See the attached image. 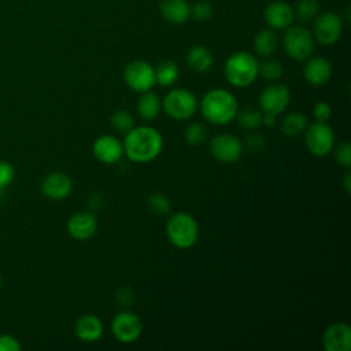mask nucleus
Returning a JSON list of instances; mask_svg holds the SVG:
<instances>
[{
  "mask_svg": "<svg viewBox=\"0 0 351 351\" xmlns=\"http://www.w3.org/2000/svg\"><path fill=\"white\" fill-rule=\"evenodd\" d=\"M123 155L134 163H148L156 159L163 149V137L152 126H133L122 141Z\"/></svg>",
  "mask_w": 351,
  "mask_h": 351,
  "instance_id": "f257e3e1",
  "label": "nucleus"
},
{
  "mask_svg": "<svg viewBox=\"0 0 351 351\" xmlns=\"http://www.w3.org/2000/svg\"><path fill=\"white\" fill-rule=\"evenodd\" d=\"M199 110L208 123L223 126L234 121L239 111V103L230 90L213 88L200 99Z\"/></svg>",
  "mask_w": 351,
  "mask_h": 351,
  "instance_id": "f03ea898",
  "label": "nucleus"
},
{
  "mask_svg": "<svg viewBox=\"0 0 351 351\" xmlns=\"http://www.w3.org/2000/svg\"><path fill=\"white\" fill-rule=\"evenodd\" d=\"M223 74L232 86L247 88L252 85L259 75V62L250 52H236L226 59Z\"/></svg>",
  "mask_w": 351,
  "mask_h": 351,
  "instance_id": "7ed1b4c3",
  "label": "nucleus"
},
{
  "mask_svg": "<svg viewBox=\"0 0 351 351\" xmlns=\"http://www.w3.org/2000/svg\"><path fill=\"white\" fill-rule=\"evenodd\" d=\"M166 236L174 247L180 250H188L193 247L199 239L197 221L191 214L178 211L167 219Z\"/></svg>",
  "mask_w": 351,
  "mask_h": 351,
  "instance_id": "20e7f679",
  "label": "nucleus"
},
{
  "mask_svg": "<svg viewBox=\"0 0 351 351\" xmlns=\"http://www.w3.org/2000/svg\"><path fill=\"white\" fill-rule=\"evenodd\" d=\"M199 108L196 96L185 88H174L162 99V110L167 117L176 121H186L192 118Z\"/></svg>",
  "mask_w": 351,
  "mask_h": 351,
  "instance_id": "39448f33",
  "label": "nucleus"
},
{
  "mask_svg": "<svg viewBox=\"0 0 351 351\" xmlns=\"http://www.w3.org/2000/svg\"><path fill=\"white\" fill-rule=\"evenodd\" d=\"M314 37L303 26H288L282 34L281 44L284 52L293 60H306L314 51Z\"/></svg>",
  "mask_w": 351,
  "mask_h": 351,
  "instance_id": "423d86ee",
  "label": "nucleus"
},
{
  "mask_svg": "<svg viewBox=\"0 0 351 351\" xmlns=\"http://www.w3.org/2000/svg\"><path fill=\"white\" fill-rule=\"evenodd\" d=\"M304 144L311 155L322 158L332 152L335 141L333 129L328 125V122L314 121L307 125L304 133Z\"/></svg>",
  "mask_w": 351,
  "mask_h": 351,
  "instance_id": "0eeeda50",
  "label": "nucleus"
},
{
  "mask_svg": "<svg viewBox=\"0 0 351 351\" xmlns=\"http://www.w3.org/2000/svg\"><path fill=\"white\" fill-rule=\"evenodd\" d=\"M123 80L128 88L137 93L151 90L156 84L154 67L148 62L141 59L132 60L125 66Z\"/></svg>",
  "mask_w": 351,
  "mask_h": 351,
  "instance_id": "6e6552de",
  "label": "nucleus"
},
{
  "mask_svg": "<svg viewBox=\"0 0 351 351\" xmlns=\"http://www.w3.org/2000/svg\"><path fill=\"white\" fill-rule=\"evenodd\" d=\"M111 332L119 343L132 344L138 340L143 333L141 318L130 310H122L114 315L111 321Z\"/></svg>",
  "mask_w": 351,
  "mask_h": 351,
  "instance_id": "1a4fd4ad",
  "label": "nucleus"
},
{
  "mask_svg": "<svg viewBox=\"0 0 351 351\" xmlns=\"http://www.w3.org/2000/svg\"><path fill=\"white\" fill-rule=\"evenodd\" d=\"M210 152L221 163H234L243 155V143L230 133H218L210 140Z\"/></svg>",
  "mask_w": 351,
  "mask_h": 351,
  "instance_id": "9d476101",
  "label": "nucleus"
},
{
  "mask_svg": "<svg viewBox=\"0 0 351 351\" xmlns=\"http://www.w3.org/2000/svg\"><path fill=\"white\" fill-rule=\"evenodd\" d=\"M258 103L262 112L280 115L288 108L291 103V92L287 85L271 84L261 92Z\"/></svg>",
  "mask_w": 351,
  "mask_h": 351,
  "instance_id": "9b49d317",
  "label": "nucleus"
},
{
  "mask_svg": "<svg viewBox=\"0 0 351 351\" xmlns=\"http://www.w3.org/2000/svg\"><path fill=\"white\" fill-rule=\"evenodd\" d=\"M343 32L341 18L336 12H324L318 15L313 26V37L322 45L335 44Z\"/></svg>",
  "mask_w": 351,
  "mask_h": 351,
  "instance_id": "f8f14e48",
  "label": "nucleus"
},
{
  "mask_svg": "<svg viewBox=\"0 0 351 351\" xmlns=\"http://www.w3.org/2000/svg\"><path fill=\"white\" fill-rule=\"evenodd\" d=\"M92 152L104 165H114L123 156L122 141L112 134H103L93 141Z\"/></svg>",
  "mask_w": 351,
  "mask_h": 351,
  "instance_id": "ddd939ff",
  "label": "nucleus"
},
{
  "mask_svg": "<svg viewBox=\"0 0 351 351\" xmlns=\"http://www.w3.org/2000/svg\"><path fill=\"white\" fill-rule=\"evenodd\" d=\"M73 191L71 178L62 171H52L41 181V192L49 200H63Z\"/></svg>",
  "mask_w": 351,
  "mask_h": 351,
  "instance_id": "4468645a",
  "label": "nucleus"
},
{
  "mask_svg": "<svg viewBox=\"0 0 351 351\" xmlns=\"http://www.w3.org/2000/svg\"><path fill=\"white\" fill-rule=\"evenodd\" d=\"M69 234L80 241L90 239L97 230V219L90 211L74 213L66 223Z\"/></svg>",
  "mask_w": 351,
  "mask_h": 351,
  "instance_id": "2eb2a0df",
  "label": "nucleus"
},
{
  "mask_svg": "<svg viewBox=\"0 0 351 351\" xmlns=\"http://www.w3.org/2000/svg\"><path fill=\"white\" fill-rule=\"evenodd\" d=\"M304 81L311 86H322L332 77V64L324 56H310L303 66Z\"/></svg>",
  "mask_w": 351,
  "mask_h": 351,
  "instance_id": "dca6fc26",
  "label": "nucleus"
},
{
  "mask_svg": "<svg viewBox=\"0 0 351 351\" xmlns=\"http://www.w3.org/2000/svg\"><path fill=\"white\" fill-rule=\"evenodd\" d=\"M325 351H348L351 348V329L344 322L328 326L322 335Z\"/></svg>",
  "mask_w": 351,
  "mask_h": 351,
  "instance_id": "f3484780",
  "label": "nucleus"
},
{
  "mask_svg": "<svg viewBox=\"0 0 351 351\" xmlns=\"http://www.w3.org/2000/svg\"><path fill=\"white\" fill-rule=\"evenodd\" d=\"M263 18L269 27L274 30H281L292 25L295 14H293V8L288 3L276 0L266 5L263 11Z\"/></svg>",
  "mask_w": 351,
  "mask_h": 351,
  "instance_id": "a211bd4d",
  "label": "nucleus"
},
{
  "mask_svg": "<svg viewBox=\"0 0 351 351\" xmlns=\"http://www.w3.org/2000/svg\"><path fill=\"white\" fill-rule=\"evenodd\" d=\"M75 336L85 343L97 341L104 332V326L101 319L95 314H84L81 315L74 325Z\"/></svg>",
  "mask_w": 351,
  "mask_h": 351,
  "instance_id": "6ab92c4d",
  "label": "nucleus"
},
{
  "mask_svg": "<svg viewBox=\"0 0 351 351\" xmlns=\"http://www.w3.org/2000/svg\"><path fill=\"white\" fill-rule=\"evenodd\" d=\"M159 11L166 21L176 25L184 23L191 18V5L186 0H162Z\"/></svg>",
  "mask_w": 351,
  "mask_h": 351,
  "instance_id": "aec40b11",
  "label": "nucleus"
},
{
  "mask_svg": "<svg viewBox=\"0 0 351 351\" xmlns=\"http://www.w3.org/2000/svg\"><path fill=\"white\" fill-rule=\"evenodd\" d=\"M136 110L141 119L154 121L162 111V99L152 89L143 92L137 100Z\"/></svg>",
  "mask_w": 351,
  "mask_h": 351,
  "instance_id": "412c9836",
  "label": "nucleus"
},
{
  "mask_svg": "<svg viewBox=\"0 0 351 351\" xmlns=\"http://www.w3.org/2000/svg\"><path fill=\"white\" fill-rule=\"evenodd\" d=\"M186 64L196 73H204L213 67L214 58L211 51L204 45H193L189 48L185 56Z\"/></svg>",
  "mask_w": 351,
  "mask_h": 351,
  "instance_id": "4be33fe9",
  "label": "nucleus"
},
{
  "mask_svg": "<svg viewBox=\"0 0 351 351\" xmlns=\"http://www.w3.org/2000/svg\"><path fill=\"white\" fill-rule=\"evenodd\" d=\"M280 45V40L274 30L271 29H263L258 32L254 37V49L258 55L263 58L271 56Z\"/></svg>",
  "mask_w": 351,
  "mask_h": 351,
  "instance_id": "5701e85b",
  "label": "nucleus"
},
{
  "mask_svg": "<svg viewBox=\"0 0 351 351\" xmlns=\"http://www.w3.org/2000/svg\"><path fill=\"white\" fill-rule=\"evenodd\" d=\"M307 118L302 112H288L282 119L280 121V129L282 134L288 137H298L302 136L307 128Z\"/></svg>",
  "mask_w": 351,
  "mask_h": 351,
  "instance_id": "b1692460",
  "label": "nucleus"
},
{
  "mask_svg": "<svg viewBox=\"0 0 351 351\" xmlns=\"http://www.w3.org/2000/svg\"><path fill=\"white\" fill-rule=\"evenodd\" d=\"M155 71V82L160 86H171L176 84L180 75V69L177 63L173 60H162L158 63V66L154 69Z\"/></svg>",
  "mask_w": 351,
  "mask_h": 351,
  "instance_id": "393cba45",
  "label": "nucleus"
},
{
  "mask_svg": "<svg viewBox=\"0 0 351 351\" xmlns=\"http://www.w3.org/2000/svg\"><path fill=\"white\" fill-rule=\"evenodd\" d=\"M262 117L263 112L259 108L244 107L241 110L239 108L234 121L245 130H256L262 125Z\"/></svg>",
  "mask_w": 351,
  "mask_h": 351,
  "instance_id": "a878e982",
  "label": "nucleus"
},
{
  "mask_svg": "<svg viewBox=\"0 0 351 351\" xmlns=\"http://www.w3.org/2000/svg\"><path fill=\"white\" fill-rule=\"evenodd\" d=\"M208 137V130L202 122H192L184 130V140L192 147L202 145Z\"/></svg>",
  "mask_w": 351,
  "mask_h": 351,
  "instance_id": "bb28decb",
  "label": "nucleus"
},
{
  "mask_svg": "<svg viewBox=\"0 0 351 351\" xmlns=\"http://www.w3.org/2000/svg\"><path fill=\"white\" fill-rule=\"evenodd\" d=\"M111 128L122 134H126L134 126V117L128 110H117L110 117Z\"/></svg>",
  "mask_w": 351,
  "mask_h": 351,
  "instance_id": "cd10ccee",
  "label": "nucleus"
},
{
  "mask_svg": "<svg viewBox=\"0 0 351 351\" xmlns=\"http://www.w3.org/2000/svg\"><path fill=\"white\" fill-rule=\"evenodd\" d=\"M259 74L269 81H278L284 74V67L280 60L269 56L259 63Z\"/></svg>",
  "mask_w": 351,
  "mask_h": 351,
  "instance_id": "c85d7f7f",
  "label": "nucleus"
},
{
  "mask_svg": "<svg viewBox=\"0 0 351 351\" xmlns=\"http://www.w3.org/2000/svg\"><path fill=\"white\" fill-rule=\"evenodd\" d=\"M147 206H148L149 211L156 215H166L171 211V202L162 192L151 193L147 200Z\"/></svg>",
  "mask_w": 351,
  "mask_h": 351,
  "instance_id": "c756f323",
  "label": "nucleus"
},
{
  "mask_svg": "<svg viewBox=\"0 0 351 351\" xmlns=\"http://www.w3.org/2000/svg\"><path fill=\"white\" fill-rule=\"evenodd\" d=\"M318 10H319L318 0H298L293 14L296 15L298 19L303 22H308L317 16Z\"/></svg>",
  "mask_w": 351,
  "mask_h": 351,
  "instance_id": "7c9ffc66",
  "label": "nucleus"
},
{
  "mask_svg": "<svg viewBox=\"0 0 351 351\" xmlns=\"http://www.w3.org/2000/svg\"><path fill=\"white\" fill-rule=\"evenodd\" d=\"M332 151H333L336 162L340 166L350 169V166H351V145H350V143L347 140H344V141L339 143L337 145L335 144Z\"/></svg>",
  "mask_w": 351,
  "mask_h": 351,
  "instance_id": "2f4dec72",
  "label": "nucleus"
},
{
  "mask_svg": "<svg viewBox=\"0 0 351 351\" xmlns=\"http://www.w3.org/2000/svg\"><path fill=\"white\" fill-rule=\"evenodd\" d=\"M213 15V7L208 1L200 0L191 5V16L197 22L208 21Z\"/></svg>",
  "mask_w": 351,
  "mask_h": 351,
  "instance_id": "473e14b6",
  "label": "nucleus"
},
{
  "mask_svg": "<svg viewBox=\"0 0 351 351\" xmlns=\"http://www.w3.org/2000/svg\"><path fill=\"white\" fill-rule=\"evenodd\" d=\"M15 177V169L11 163L5 160H0V191L7 188Z\"/></svg>",
  "mask_w": 351,
  "mask_h": 351,
  "instance_id": "72a5a7b5",
  "label": "nucleus"
},
{
  "mask_svg": "<svg viewBox=\"0 0 351 351\" xmlns=\"http://www.w3.org/2000/svg\"><path fill=\"white\" fill-rule=\"evenodd\" d=\"M332 115V107L326 101H318L315 103L313 108V117L318 122H328Z\"/></svg>",
  "mask_w": 351,
  "mask_h": 351,
  "instance_id": "f704fd0d",
  "label": "nucleus"
},
{
  "mask_svg": "<svg viewBox=\"0 0 351 351\" xmlns=\"http://www.w3.org/2000/svg\"><path fill=\"white\" fill-rule=\"evenodd\" d=\"M265 143H266V138L256 132H251L244 140V144L250 151H261L265 147Z\"/></svg>",
  "mask_w": 351,
  "mask_h": 351,
  "instance_id": "c9c22d12",
  "label": "nucleus"
},
{
  "mask_svg": "<svg viewBox=\"0 0 351 351\" xmlns=\"http://www.w3.org/2000/svg\"><path fill=\"white\" fill-rule=\"evenodd\" d=\"M21 343L11 335H0V351H21Z\"/></svg>",
  "mask_w": 351,
  "mask_h": 351,
  "instance_id": "e433bc0d",
  "label": "nucleus"
},
{
  "mask_svg": "<svg viewBox=\"0 0 351 351\" xmlns=\"http://www.w3.org/2000/svg\"><path fill=\"white\" fill-rule=\"evenodd\" d=\"M115 299L121 306H129L133 303V292L128 287H121L115 293Z\"/></svg>",
  "mask_w": 351,
  "mask_h": 351,
  "instance_id": "4c0bfd02",
  "label": "nucleus"
},
{
  "mask_svg": "<svg viewBox=\"0 0 351 351\" xmlns=\"http://www.w3.org/2000/svg\"><path fill=\"white\" fill-rule=\"evenodd\" d=\"M277 122V115L274 114H269V112H263V117H262V125L270 128V126H274Z\"/></svg>",
  "mask_w": 351,
  "mask_h": 351,
  "instance_id": "58836bf2",
  "label": "nucleus"
},
{
  "mask_svg": "<svg viewBox=\"0 0 351 351\" xmlns=\"http://www.w3.org/2000/svg\"><path fill=\"white\" fill-rule=\"evenodd\" d=\"M343 185H344V189H346V192L348 193V192H350V186H351V181H350V173H346V176H344V180H343Z\"/></svg>",
  "mask_w": 351,
  "mask_h": 351,
  "instance_id": "ea45409f",
  "label": "nucleus"
},
{
  "mask_svg": "<svg viewBox=\"0 0 351 351\" xmlns=\"http://www.w3.org/2000/svg\"><path fill=\"white\" fill-rule=\"evenodd\" d=\"M1 281H3V278H1V274H0V287H1Z\"/></svg>",
  "mask_w": 351,
  "mask_h": 351,
  "instance_id": "a19ab883",
  "label": "nucleus"
},
{
  "mask_svg": "<svg viewBox=\"0 0 351 351\" xmlns=\"http://www.w3.org/2000/svg\"><path fill=\"white\" fill-rule=\"evenodd\" d=\"M1 192H3V191H0V196H1Z\"/></svg>",
  "mask_w": 351,
  "mask_h": 351,
  "instance_id": "79ce46f5",
  "label": "nucleus"
}]
</instances>
